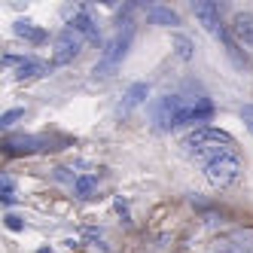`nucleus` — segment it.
I'll return each mask as SVG.
<instances>
[{"mask_svg": "<svg viewBox=\"0 0 253 253\" xmlns=\"http://www.w3.org/2000/svg\"><path fill=\"white\" fill-rule=\"evenodd\" d=\"M15 34H19V37H25L28 43H46V37H49L43 28H37L34 22H25V19L15 22Z\"/></svg>", "mask_w": 253, "mask_h": 253, "instance_id": "nucleus-14", "label": "nucleus"}, {"mask_svg": "<svg viewBox=\"0 0 253 253\" xmlns=\"http://www.w3.org/2000/svg\"><path fill=\"white\" fill-rule=\"evenodd\" d=\"M3 226H6L9 232H22V229H25L22 216H15V213H6V216H3Z\"/></svg>", "mask_w": 253, "mask_h": 253, "instance_id": "nucleus-20", "label": "nucleus"}, {"mask_svg": "<svg viewBox=\"0 0 253 253\" xmlns=\"http://www.w3.org/2000/svg\"><path fill=\"white\" fill-rule=\"evenodd\" d=\"M46 150H55L52 147V137L46 134H15L3 140V156H34V153H46Z\"/></svg>", "mask_w": 253, "mask_h": 253, "instance_id": "nucleus-4", "label": "nucleus"}, {"mask_svg": "<svg viewBox=\"0 0 253 253\" xmlns=\"http://www.w3.org/2000/svg\"><path fill=\"white\" fill-rule=\"evenodd\" d=\"M37 253H52V250H46V247H43V250H37Z\"/></svg>", "mask_w": 253, "mask_h": 253, "instance_id": "nucleus-24", "label": "nucleus"}, {"mask_svg": "<svg viewBox=\"0 0 253 253\" xmlns=\"http://www.w3.org/2000/svg\"><path fill=\"white\" fill-rule=\"evenodd\" d=\"M113 208H116V211L122 213V220H128V205H125L122 198H116V205H113Z\"/></svg>", "mask_w": 253, "mask_h": 253, "instance_id": "nucleus-21", "label": "nucleus"}, {"mask_svg": "<svg viewBox=\"0 0 253 253\" xmlns=\"http://www.w3.org/2000/svg\"><path fill=\"white\" fill-rule=\"evenodd\" d=\"M83 52V37L74 28H64L55 37V64H70Z\"/></svg>", "mask_w": 253, "mask_h": 253, "instance_id": "nucleus-7", "label": "nucleus"}, {"mask_svg": "<svg viewBox=\"0 0 253 253\" xmlns=\"http://www.w3.org/2000/svg\"><path fill=\"white\" fill-rule=\"evenodd\" d=\"M70 28H74L80 37H88V40H98V25L92 22V15L88 12H77L74 19H70Z\"/></svg>", "mask_w": 253, "mask_h": 253, "instance_id": "nucleus-12", "label": "nucleus"}, {"mask_svg": "<svg viewBox=\"0 0 253 253\" xmlns=\"http://www.w3.org/2000/svg\"><path fill=\"white\" fill-rule=\"evenodd\" d=\"M0 202H3V205H12V202H15V192H12V177H9V174L0 177Z\"/></svg>", "mask_w": 253, "mask_h": 253, "instance_id": "nucleus-17", "label": "nucleus"}, {"mask_svg": "<svg viewBox=\"0 0 253 253\" xmlns=\"http://www.w3.org/2000/svg\"><path fill=\"white\" fill-rule=\"evenodd\" d=\"M247 128H250V134H253V119H247Z\"/></svg>", "mask_w": 253, "mask_h": 253, "instance_id": "nucleus-23", "label": "nucleus"}, {"mask_svg": "<svg viewBox=\"0 0 253 253\" xmlns=\"http://www.w3.org/2000/svg\"><path fill=\"white\" fill-rule=\"evenodd\" d=\"M238 177H241V159L235 153H223L205 165V180L213 189H226L232 183H238Z\"/></svg>", "mask_w": 253, "mask_h": 253, "instance_id": "nucleus-3", "label": "nucleus"}, {"mask_svg": "<svg viewBox=\"0 0 253 253\" xmlns=\"http://www.w3.org/2000/svg\"><path fill=\"white\" fill-rule=\"evenodd\" d=\"M192 12H195V19L205 25V31H208V34H213V37H220V34L226 31L223 15H220V3L202 0V3H195V6H192Z\"/></svg>", "mask_w": 253, "mask_h": 253, "instance_id": "nucleus-8", "label": "nucleus"}, {"mask_svg": "<svg viewBox=\"0 0 253 253\" xmlns=\"http://www.w3.org/2000/svg\"><path fill=\"white\" fill-rule=\"evenodd\" d=\"M95 192H98V177L95 174H83V177L74 180V195L83 198V202H88Z\"/></svg>", "mask_w": 253, "mask_h": 253, "instance_id": "nucleus-15", "label": "nucleus"}, {"mask_svg": "<svg viewBox=\"0 0 253 253\" xmlns=\"http://www.w3.org/2000/svg\"><path fill=\"white\" fill-rule=\"evenodd\" d=\"M213 116V101L211 98H183V107L174 119V128L180 125H195V122H208Z\"/></svg>", "mask_w": 253, "mask_h": 253, "instance_id": "nucleus-5", "label": "nucleus"}, {"mask_svg": "<svg viewBox=\"0 0 253 253\" xmlns=\"http://www.w3.org/2000/svg\"><path fill=\"white\" fill-rule=\"evenodd\" d=\"M22 116H25V110H22V107H15V110H6L3 116H0V128H6V131H9L12 125L22 119Z\"/></svg>", "mask_w": 253, "mask_h": 253, "instance_id": "nucleus-19", "label": "nucleus"}, {"mask_svg": "<svg viewBox=\"0 0 253 253\" xmlns=\"http://www.w3.org/2000/svg\"><path fill=\"white\" fill-rule=\"evenodd\" d=\"M174 46H177V55L183 58V61H189V58H192V43H189V37L177 34V37H174Z\"/></svg>", "mask_w": 253, "mask_h": 253, "instance_id": "nucleus-18", "label": "nucleus"}, {"mask_svg": "<svg viewBox=\"0 0 253 253\" xmlns=\"http://www.w3.org/2000/svg\"><path fill=\"white\" fill-rule=\"evenodd\" d=\"M216 40L223 43V49H226V55H229V58L235 61V67H241V70H247V67H250L247 55H244V52H241V43L235 40V37H232L229 31H223V34H220V37H216Z\"/></svg>", "mask_w": 253, "mask_h": 253, "instance_id": "nucleus-11", "label": "nucleus"}, {"mask_svg": "<svg viewBox=\"0 0 253 253\" xmlns=\"http://www.w3.org/2000/svg\"><path fill=\"white\" fill-rule=\"evenodd\" d=\"M46 74V64L43 61H34V58H25L15 70V80H34V77H43Z\"/></svg>", "mask_w": 253, "mask_h": 253, "instance_id": "nucleus-16", "label": "nucleus"}, {"mask_svg": "<svg viewBox=\"0 0 253 253\" xmlns=\"http://www.w3.org/2000/svg\"><path fill=\"white\" fill-rule=\"evenodd\" d=\"M147 98H150V83H134L128 92H125V98L119 104V113H131L134 107H140Z\"/></svg>", "mask_w": 253, "mask_h": 253, "instance_id": "nucleus-10", "label": "nucleus"}, {"mask_svg": "<svg viewBox=\"0 0 253 253\" xmlns=\"http://www.w3.org/2000/svg\"><path fill=\"white\" fill-rule=\"evenodd\" d=\"M131 37H134V28L125 22V28H119L113 37L107 40V46H104V52H101V58H98V64H95V74H98V77H113L116 70H119L122 58L128 55Z\"/></svg>", "mask_w": 253, "mask_h": 253, "instance_id": "nucleus-2", "label": "nucleus"}, {"mask_svg": "<svg viewBox=\"0 0 253 253\" xmlns=\"http://www.w3.org/2000/svg\"><path fill=\"white\" fill-rule=\"evenodd\" d=\"M232 37L241 46L253 49V12H238L232 19Z\"/></svg>", "mask_w": 253, "mask_h": 253, "instance_id": "nucleus-9", "label": "nucleus"}, {"mask_svg": "<svg viewBox=\"0 0 253 253\" xmlns=\"http://www.w3.org/2000/svg\"><path fill=\"white\" fill-rule=\"evenodd\" d=\"M180 147H183V153L192 156L195 162L208 165V162H213L216 156L232 153L235 140H232V134H226V131H220V128H208V125H205V128H195L192 134H186Z\"/></svg>", "mask_w": 253, "mask_h": 253, "instance_id": "nucleus-1", "label": "nucleus"}, {"mask_svg": "<svg viewBox=\"0 0 253 253\" xmlns=\"http://www.w3.org/2000/svg\"><path fill=\"white\" fill-rule=\"evenodd\" d=\"M241 116H244V119H253V104H247V107H244Z\"/></svg>", "mask_w": 253, "mask_h": 253, "instance_id": "nucleus-22", "label": "nucleus"}, {"mask_svg": "<svg viewBox=\"0 0 253 253\" xmlns=\"http://www.w3.org/2000/svg\"><path fill=\"white\" fill-rule=\"evenodd\" d=\"M183 107V95H165L159 98L153 107V119H156V128L159 131H174V119Z\"/></svg>", "mask_w": 253, "mask_h": 253, "instance_id": "nucleus-6", "label": "nucleus"}, {"mask_svg": "<svg viewBox=\"0 0 253 253\" xmlns=\"http://www.w3.org/2000/svg\"><path fill=\"white\" fill-rule=\"evenodd\" d=\"M147 19L153 22V25H162V28H174L180 19H177V12L171 9V6H150L147 9Z\"/></svg>", "mask_w": 253, "mask_h": 253, "instance_id": "nucleus-13", "label": "nucleus"}]
</instances>
